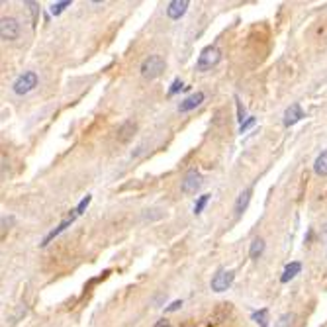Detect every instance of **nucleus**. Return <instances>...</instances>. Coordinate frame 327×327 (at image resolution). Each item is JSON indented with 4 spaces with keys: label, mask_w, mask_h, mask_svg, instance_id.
Masks as SVG:
<instances>
[{
    "label": "nucleus",
    "mask_w": 327,
    "mask_h": 327,
    "mask_svg": "<svg viewBox=\"0 0 327 327\" xmlns=\"http://www.w3.org/2000/svg\"><path fill=\"white\" fill-rule=\"evenodd\" d=\"M165 67H167V63H165V59L161 55H149L147 59L141 63V76L153 80V78H157V76L163 74Z\"/></svg>",
    "instance_id": "nucleus-1"
},
{
    "label": "nucleus",
    "mask_w": 327,
    "mask_h": 327,
    "mask_svg": "<svg viewBox=\"0 0 327 327\" xmlns=\"http://www.w3.org/2000/svg\"><path fill=\"white\" fill-rule=\"evenodd\" d=\"M222 59V53H220V49L216 47V45H210L206 47L202 53H200V57H198V63H196V69L198 71H210L212 67H216L218 63Z\"/></svg>",
    "instance_id": "nucleus-2"
},
{
    "label": "nucleus",
    "mask_w": 327,
    "mask_h": 327,
    "mask_svg": "<svg viewBox=\"0 0 327 327\" xmlns=\"http://www.w3.org/2000/svg\"><path fill=\"white\" fill-rule=\"evenodd\" d=\"M35 87H37V74L33 73V71H28V73L20 74V76L16 78L14 92L18 94V96H24V94L31 92Z\"/></svg>",
    "instance_id": "nucleus-3"
},
{
    "label": "nucleus",
    "mask_w": 327,
    "mask_h": 327,
    "mask_svg": "<svg viewBox=\"0 0 327 327\" xmlns=\"http://www.w3.org/2000/svg\"><path fill=\"white\" fill-rule=\"evenodd\" d=\"M20 35V24L16 18H2L0 22V37L2 42H14Z\"/></svg>",
    "instance_id": "nucleus-4"
},
{
    "label": "nucleus",
    "mask_w": 327,
    "mask_h": 327,
    "mask_svg": "<svg viewBox=\"0 0 327 327\" xmlns=\"http://www.w3.org/2000/svg\"><path fill=\"white\" fill-rule=\"evenodd\" d=\"M233 270H218V274L212 278V290L214 292H223L233 284Z\"/></svg>",
    "instance_id": "nucleus-5"
},
{
    "label": "nucleus",
    "mask_w": 327,
    "mask_h": 327,
    "mask_svg": "<svg viewBox=\"0 0 327 327\" xmlns=\"http://www.w3.org/2000/svg\"><path fill=\"white\" fill-rule=\"evenodd\" d=\"M200 186H202V177H200V173H196V171H188V173L184 175L182 182H180V190L184 194H196Z\"/></svg>",
    "instance_id": "nucleus-6"
},
{
    "label": "nucleus",
    "mask_w": 327,
    "mask_h": 327,
    "mask_svg": "<svg viewBox=\"0 0 327 327\" xmlns=\"http://www.w3.org/2000/svg\"><path fill=\"white\" fill-rule=\"evenodd\" d=\"M204 102V92H194V94H190L188 98H184L182 102L179 104V112H190V110H194V108H198V106Z\"/></svg>",
    "instance_id": "nucleus-7"
},
{
    "label": "nucleus",
    "mask_w": 327,
    "mask_h": 327,
    "mask_svg": "<svg viewBox=\"0 0 327 327\" xmlns=\"http://www.w3.org/2000/svg\"><path fill=\"white\" fill-rule=\"evenodd\" d=\"M186 8H188V0H173L167 6V16L173 20H179L180 16H184Z\"/></svg>",
    "instance_id": "nucleus-8"
},
{
    "label": "nucleus",
    "mask_w": 327,
    "mask_h": 327,
    "mask_svg": "<svg viewBox=\"0 0 327 327\" xmlns=\"http://www.w3.org/2000/svg\"><path fill=\"white\" fill-rule=\"evenodd\" d=\"M302 118H304V112H302L300 104L288 106V108H286V112H284V126H286V128H290V126L298 124Z\"/></svg>",
    "instance_id": "nucleus-9"
},
{
    "label": "nucleus",
    "mask_w": 327,
    "mask_h": 327,
    "mask_svg": "<svg viewBox=\"0 0 327 327\" xmlns=\"http://www.w3.org/2000/svg\"><path fill=\"white\" fill-rule=\"evenodd\" d=\"M74 218H76V216H73L71 220H65V222L59 223V225H57L55 229H51V231H49V233H47V235H45V237H44V241H42L39 245H42V247H47V245H49V243H51L53 239L57 237L59 233H63V231H65V229H67V227H69V225H71V223L74 222Z\"/></svg>",
    "instance_id": "nucleus-10"
},
{
    "label": "nucleus",
    "mask_w": 327,
    "mask_h": 327,
    "mask_svg": "<svg viewBox=\"0 0 327 327\" xmlns=\"http://www.w3.org/2000/svg\"><path fill=\"white\" fill-rule=\"evenodd\" d=\"M251 194H253V188H251V186H249V188H245L243 192L239 194L237 202H235V216H241V214L247 210L249 202H251Z\"/></svg>",
    "instance_id": "nucleus-11"
},
{
    "label": "nucleus",
    "mask_w": 327,
    "mask_h": 327,
    "mask_svg": "<svg viewBox=\"0 0 327 327\" xmlns=\"http://www.w3.org/2000/svg\"><path fill=\"white\" fill-rule=\"evenodd\" d=\"M300 270H302V265H300L298 261L290 263V265H286V268H284V272H282V276H280V282H282V284L290 282V280H292V278L296 276Z\"/></svg>",
    "instance_id": "nucleus-12"
},
{
    "label": "nucleus",
    "mask_w": 327,
    "mask_h": 327,
    "mask_svg": "<svg viewBox=\"0 0 327 327\" xmlns=\"http://www.w3.org/2000/svg\"><path fill=\"white\" fill-rule=\"evenodd\" d=\"M313 171H315V175H319V177H327V149L317 155V159H315V163H313Z\"/></svg>",
    "instance_id": "nucleus-13"
},
{
    "label": "nucleus",
    "mask_w": 327,
    "mask_h": 327,
    "mask_svg": "<svg viewBox=\"0 0 327 327\" xmlns=\"http://www.w3.org/2000/svg\"><path fill=\"white\" fill-rule=\"evenodd\" d=\"M135 130H137V126H135L134 121H126V124L118 130V139L119 141H124V143H126V141H130V139H132V135L135 134Z\"/></svg>",
    "instance_id": "nucleus-14"
},
{
    "label": "nucleus",
    "mask_w": 327,
    "mask_h": 327,
    "mask_svg": "<svg viewBox=\"0 0 327 327\" xmlns=\"http://www.w3.org/2000/svg\"><path fill=\"white\" fill-rule=\"evenodd\" d=\"M265 253V241L261 237L253 239V243H251V249H249V255H251V259H259L261 255Z\"/></svg>",
    "instance_id": "nucleus-15"
},
{
    "label": "nucleus",
    "mask_w": 327,
    "mask_h": 327,
    "mask_svg": "<svg viewBox=\"0 0 327 327\" xmlns=\"http://www.w3.org/2000/svg\"><path fill=\"white\" fill-rule=\"evenodd\" d=\"M253 321H257L261 327H268V310L265 308V310H259V312H255L253 315Z\"/></svg>",
    "instance_id": "nucleus-16"
},
{
    "label": "nucleus",
    "mask_w": 327,
    "mask_h": 327,
    "mask_svg": "<svg viewBox=\"0 0 327 327\" xmlns=\"http://www.w3.org/2000/svg\"><path fill=\"white\" fill-rule=\"evenodd\" d=\"M292 323H294V313H284L278 317L274 327H292Z\"/></svg>",
    "instance_id": "nucleus-17"
},
{
    "label": "nucleus",
    "mask_w": 327,
    "mask_h": 327,
    "mask_svg": "<svg viewBox=\"0 0 327 327\" xmlns=\"http://www.w3.org/2000/svg\"><path fill=\"white\" fill-rule=\"evenodd\" d=\"M67 6H71V0H63V2H55L53 6H51V14L53 16H59Z\"/></svg>",
    "instance_id": "nucleus-18"
},
{
    "label": "nucleus",
    "mask_w": 327,
    "mask_h": 327,
    "mask_svg": "<svg viewBox=\"0 0 327 327\" xmlns=\"http://www.w3.org/2000/svg\"><path fill=\"white\" fill-rule=\"evenodd\" d=\"M208 200H210V194H202V196L198 198V202L194 204V214H200V212L204 210V206L208 204Z\"/></svg>",
    "instance_id": "nucleus-19"
},
{
    "label": "nucleus",
    "mask_w": 327,
    "mask_h": 327,
    "mask_svg": "<svg viewBox=\"0 0 327 327\" xmlns=\"http://www.w3.org/2000/svg\"><path fill=\"white\" fill-rule=\"evenodd\" d=\"M255 121H257L255 118H247V119H245V121H243V124L239 126V134H245V132H247L249 128H253Z\"/></svg>",
    "instance_id": "nucleus-20"
},
{
    "label": "nucleus",
    "mask_w": 327,
    "mask_h": 327,
    "mask_svg": "<svg viewBox=\"0 0 327 327\" xmlns=\"http://www.w3.org/2000/svg\"><path fill=\"white\" fill-rule=\"evenodd\" d=\"M90 200H92L90 196H87V198H83V200H80V204H78V206H76V210H74V212H76V216H80V214L87 210V206L90 204Z\"/></svg>",
    "instance_id": "nucleus-21"
},
{
    "label": "nucleus",
    "mask_w": 327,
    "mask_h": 327,
    "mask_svg": "<svg viewBox=\"0 0 327 327\" xmlns=\"http://www.w3.org/2000/svg\"><path fill=\"white\" fill-rule=\"evenodd\" d=\"M180 89H182V83H180V78H175V80H173V85H171V89H169V96L177 94Z\"/></svg>",
    "instance_id": "nucleus-22"
},
{
    "label": "nucleus",
    "mask_w": 327,
    "mask_h": 327,
    "mask_svg": "<svg viewBox=\"0 0 327 327\" xmlns=\"http://www.w3.org/2000/svg\"><path fill=\"white\" fill-rule=\"evenodd\" d=\"M26 6H30L31 8V16H33V26L37 24V12H39V8H37V4L35 2H26Z\"/></svg>",
    "instance_id": "nucleus-23"
},
{
    "label": "nucleus",
    "mask_w": 327,
    "mask_h": 327,
    "mask_svg": "<svg viewBox=\"0 0 327 327\" xmlns=\"http://www.w3.org/2000/svg\"><path fill=\"white\" fill-rule=\"evenodd\" d=\"M235 102H237V119L243 124V118H245V108L241 106V102H239V98L235 96Z\"/></svg>",
    "instance_id": "nucleus-24"
},
{
    "label": "nucleus",
    "mask_w": 327,
    "mask_h": 327,
    "mask_svg": "<svg viewBox=\"0 0 327 327\" xmlns=\"http://www.w3.org/2000/svg\"><path fill=\"white\" fill-rule=\"evenodd\" d=\"M179 308H182V300H175V302H173V304H171V306H169L165 312H177Z\"/></svg>",
    "instance_id": "nucleus-25"
},
{
    "label": "nucleus",
    "mask_w": 327,
    "mask_h": 327,
    "mask_svg": "<svg viewBox=\"0 0 327 327\" xmlns=\"http://www.w3.org/2000/svg\"><path fill=\"white\" fill-rule=\"evenodd\" d=\"M12 223H14V218H6L4 216L2 218V229H6V225H12Z\"/></svg>",
    "instance_id": "nucleus-26"
},
{
    "label": "nucleus",
    "mask_w": 327,
    "mask_h": 327,
    "mask_svg": "<svg viewBox=\"0 0 327 327\" xmlns=\"http://www.w3.org/2000/svg\"><path fill=\"white\" fill-rule=\"evenodd\" d=\"M155 327H171V323H169L167 319H159V321L155 323Z\"/></svg>",
    "instance_id": "nucleus-27"
}]
</instances>
